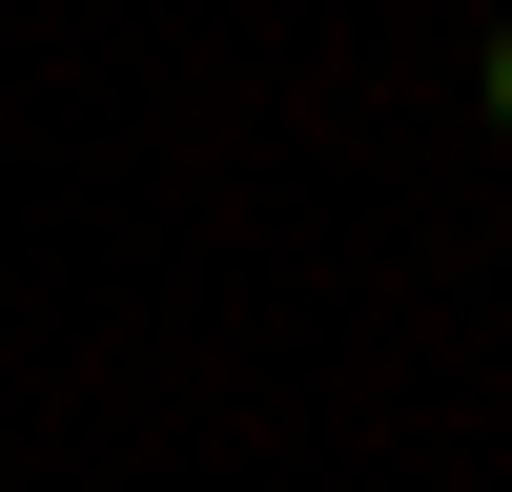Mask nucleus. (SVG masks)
I'll return each mask as SVG.
<instances>
[{
	"label": "nucleus",
	"mask_w": 512,
	"mask_h": 492,
	"mask_svg": "<svg viewBox=\"0 0 512 492\" xmlns=\"http://www.w3.org/2000/svg\"><path fill=\"white\" fill-rule=\"evenodd\" d=\"M492 123H512V41H492Z\"/></svg>",
	"instance_id": "1"
}]
</instances>
